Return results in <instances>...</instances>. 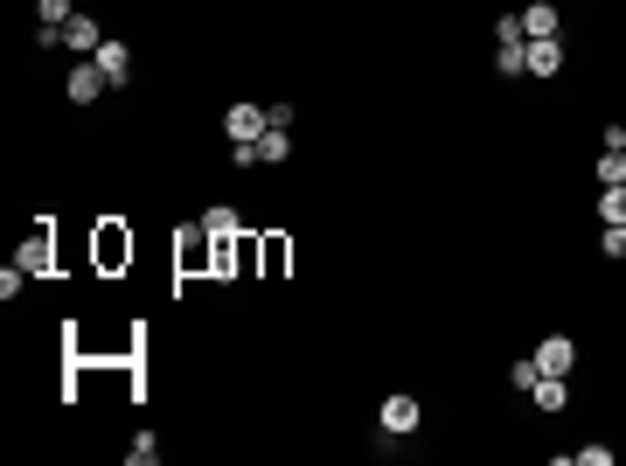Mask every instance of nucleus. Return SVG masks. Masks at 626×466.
I'll return each mask as SVG.
<instances>
[{
  "label": "nucleus",
  "mask_w": 626,
  "mask_h": 466,
  "mask_svg": "<svg viewBox=\"0 0 626 466\" xmlns=\"http://www.w3.org/2000/svg\"><path fill=\"white\" fill-rule=\"evenodd\" d=\"M376 425H383V439H411V432L425 425V404H418L411 390H397V397L376 404Z\"/></svg>",
  "instance_id": "obj_1"
},
{
  "label": "nucleus",
  "mask_w": 626,
  "mask_h": 466,
  "mask_svg": "<svg viewBox=\"0 0 626 466\" xmlns=\"http://www.w3.org/2000/svg\"><path fill=\"white\" fill-rule=\"evenodd\" d=\"M63 91H70V105H98L112 84H105V70H98L91 56H70V77H63Z\"/></svg>",
  "instance_id": "obj_2"
},
{
  "label": "nucleus",
  "mask_w": 626,
  "mask_h": 466,
  "mask_svg": "<svg viewBox=\"0 0 626 466\" xmlns=\"http://www.w3.org/2000/svg\"><path fill=\"white\" fill-rule=\"evenodd\" d=\"M14 265H21V272H28V279H42V272H49V265H56V230H49V216H42V223H35V230H28V244H21V251H14Z\"/></svg>",
  "instance_id": "obj_3"
},
{
  "label": "nucleus",
  "mask_w": 626,
  "mask_h": 466,
  "mask_svg": "<svg viewBox=\"0 0 626 466\" xmlns=\"http://www.w3.org/2000/svg\"><path fill=\"white\" fill-rule=\"evenodd\" d=\"M265 126H272V112H265V105H230V112H223V133H230V147H251V140H265Z\"/></svg>",
  "instance_id": "obj_4"
},
{
  "label": "nucleus",
  "mask_w": 626,
  "mask_h": 466,
  "mask_svg": "<svg viewBox=\"0 0 626 466\" xmlns=\"http://www.w3.org/2000/svg\"><path fill=\"white\" fill-rule=\"evenodd\" d=\"M536 369H543V376H571V369H578V341H571V334H543V341H536Z\"/></svg>",
  "instance_id": "obj_5"
},
{
  "label": "nucleus",
  "mask_w": 626,
  "mask_h": 466,
  "mask_svg": "<svg viewBox=\"0 0 626 466\" xmlns=\"http://www.w3.org/2000/svg\"><path fill=\"white\" fill-rule=\"evenodd\" d=\"M91 63L105 70V84H112V91H126V84H133V49H126V42H105Z\"/></svg>",
  "instance_id": "obj_6"
},
{
  "label": "nucleus",
  "mask_w": 626,
  "mask_h": 466,
  "mask_svg": "<svg viewBox=\"0 0 626 466\" xmlns=\"http://www.w3.org/2000/svg\"><path fill=\"white\" fill-rule=\"evenodd\" d=\"M174 258H181V265H216V237H209L202 223H188V230L174 237Z\"/></svg>",
  "instance_id": "obj_7"
},
{
  "label": "nucleus",
  "mask_w": 626,
  "mask_h": 466,
  "mask_svg": "<svg viewBox=\"0 0 626 466\" xmlns=\"http://www.w3.org/2000/svg\"><path fill=\"white\" fill-rule=\"evenodd\" d=\"M522 56H529V77H557V70H564V35H543V42H529Z\"/></svg>",
  "instance_id": "obj_8"
},
{
  "label": "nucleus",
  "mask_w": 626,
  "mask_h": 466,
  "mask_svg": "<svg viewBox=\"0 0 626 466\" xmlns=\"http://www.w3.org/2000/svg\"><path fill=\"white\" fill-rule=\"evenodd\" d=\"M286 154H293V126H265V140H258V160H265V167H279Z\"/></svg>",
  "instance_id": "obj_9"
},
{
  "label": "nucleus",
  "mask_w": 626,
  "mask_h": 466,
  "mask_svg": "<svg viewBox=\"0 0 626 466\" xmlns=\"http://www.w3.org/2000/svg\"><path fill=\"white\" fill-rule=\"evenodd\" d=\"M522 35H529V42L557 35V7H543V0H536V7H522Z\"/></svg>",
  "instance_id": "obj_10"
},
{
  "label": "nucleus",
  "mask_w": 626,
  "mask_h": 466,
  "mask_svg": "<svg viewBox=\"0 0 626 466\" xmlns=\"http://www.w3.org/2000/svg\"><path fill=\"white\" fill-rule=\"evenodd\" d=\"M202 230H209V237H237V209H230V202H209V209H202Z\"/></svg>",
  "instance_id": "obj_11"
},
{
  "label": "nucleus",
  "mask_w": 626,
  "mask_h": 466,
  "mask_svg": "<svg viewBox=\"0 0 626 466\" xmlns=\"http://www.w3.org/2000/svg\"><path fill=\"white\" fill-rule=\"evenodd\" d=\"M529 397H536L543 411H564V397H571V376H543V383H536Z\"/></svg>",
  "instance_id": "obj_12"
},
{
  "label": "nucleus",
  "mask_w": 626,
  "mask_h": 466,
  "mask_svg": "<svg viewBox=\"0 0 626 466\" xmlns=\"http://www.w3.org/2000/svg\"><path fill=\"white\" fill-rule=\"evenodd\" d=\"M599 223H626V188H599Z\"/></svg>",
  "instance_id": "obj_13"
},
{
  "label": "nucleus",
  "mask_w": 626,
  "mask_h": 466,
  "mask_svg": "<svg viewBox=\"0 0 626 466\" xmlns=\"http://www.w3.org/2000/svg\"><path fill=\"white\" fill-rule=\"evenodd\" d=\"M494 42H501V49H522V42H529V35H522V14H501V21H494Z\"/></svg>",
  "instance_id": "obj_14"
},
{
  "label": "nucleus",
  "mask_w": 626,
  "mask_h": 466,
  "mask_svg": "<svg viewBox=\"0 0 626 466\" xmlns=\"http://www.w3.org/2000/svg\"><path fill=\"white\" fill-rule=\"evenodd\" d=\"M35 14H42V21H35V28H63V21H70V14H77V7H70V0H35Z\"/></svg>",
  "instance_id": "obj_15"
},
{
  "label": "nucleus",
  "mask_w": 626,
  "mask_h": 466,
  "mask_svg": "<svg viewBox=\"0 0 626 466\" xmlns=\"http://www.w3.org/2000/svg\"><path fill=\"white\" fill-rule=\"evenodd\" d=\"M599 188H626V154H599Z\"/></svg>",
  "instance_id": "obj_16"
},
{
  "label": "nucleus",
  "mask_w": 626,
  "mask_h": 466,
  "mask_svg": "<svg viewBox=\"0 0 626 466\" xmlns=\"http://www.w3.org/2000/svg\"><path fill=\"white\" fill-rule=\"evenodd\" d=\"M126 460H133V466H154L160 460V439H154V432H140V439L126 446Z\"/></svg>",
  "instance_id": "obj_17"
},
{
  "label": "nucleus",
  "mask_w": 626,
  "mask_h": 466,
  "mask_svg": "<svg viewBox=\"0 0 626 466\" xmlns=\"http://www.w3.org/2000/svg\"><path fill=\"white\" fill-rule=\"evenodd\" d=\"M508 383H515V390H536V383H543V369H536V355H522V362L508 369Z\"/></svg>",
  "instance_id": "obj_18"
},
{
  "label": "nucleus",
  "mask_w": 626,
  "mask_h": 466,
  "mask_svg": "<svg viewBox=\"0 0 626 466\" xmlns=\"http://www.w3.org/2000/svg\"><path fill=\"white\" fill-rule=\"evenodd\" d=\"M599 251H606V258H626V223H606V230H599Z\"/></svg>",
  "instance_id": "obj_19"
},
{
  "label": "nucleus",
  "mask_w": 626,
  "mask_h": 466,
  "mask_svg": "<svg viewBox=\"0 0 626 466\" xmlns=\"http://www.w3.org/2000/svg\"><path fill=\"white\" fill-rule=\"evenodd\" d=\"M522 49H529V42H522ZM522 49H501V56H494V70H501V77H522V70H529V56H522Z\"/></svg>",
  "instance_id": "obj_20"
},
{
  "label": "nucleus",
  "mask_w": 626,
  "mask_h": 466,
  "mask_svg": "<svg viewBox=\"0 0 626 466\" xmlns=\"http://www.w3.org/2000/svg\"><path fill=\"white\" fill-rule=\"evenodd\" d=\"M571 460H578V466H613V446H578Z\"/></svg>",
  "instance_id": "obj_21"
},
{
  "label": "nucleus",
  "mask_w": 626,
  "mask_h": 466,
  "mask_svg": "<svg viewBox=\"0 0 626 466\" xmlns=\"http://www.w3.org/2000/svg\"><path fill=\"white\" fill-rule=\"evenodd\" d=\"M21 286H28V272H21V265H7V272H0V300H14Z\"/></svg>",
  "instance_id": "obj_22"
}]
</instances>
